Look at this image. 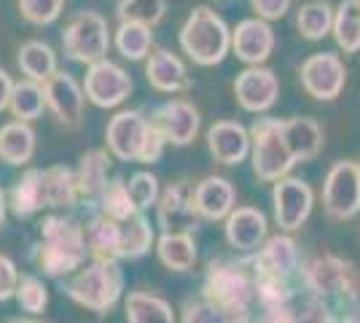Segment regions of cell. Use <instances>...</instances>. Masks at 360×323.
Here are the masks:
<instances>
[{"label": "cell", "mask_w": 360, "mask_h": 323, "mask_svg": "<svg viewBox=\"0 0 360 323\" xmlns=\"http://www.w3.org/2000/svg\"><path fill=\"white\" fill-rule=\"evenodd\" d=\"M165 138L150 127L148 132V140H146V148H143V156H140V162H146V165H153V162H159V156L165 151Z\"/></svg>", "instance_id": "obj_41"}, {"label": "cell", "mask_w": 360, "mask_h": 323, "mask_svg": "<svg viewBox=\"0 0 360 323\" xmlns=\"http://www.w3.org/2000/svg\"><path fill=\"white\" fill-rule=\"evenodd\" d=\"M283 135L296 162H309L323 148V129L309 116H293L283 122Z\"/></svg>", "instance_id": "obj_21"}, {"label": "cell", "mask_w": 360, "mask_h": 323, "mask_svg": "<svg viewBox=\"0 0 360 323\" xmlns=\"http://www.w3.org/2000/svg\"><path fill=\"white\" fill-rule=\"evenodd\" d=\"M146 78L153 89L167 94H178L186 92L191 87V78H188V70L180 60L178 54L167 51V49H156L153 54H148V62H146Z\"/></svg>", "instance_id": "obj_18"}, {"label": "cell", "mask_w": 360, "mask_h": 323, "mask_svg": "<svg viewBox=\"0 0 360 323\" xmlns=\"http://www.w3.org/2000/svg\"><path fill=\"white\" fill-rule=\"evenodd\" d=\"M266 237V215L255 208H237L226 218V240L237 251H258Z\"/></svg>", "instance_id": "obj_19"}, {"label": "cell", "mask_w": 360, "mask_h": 323, "mask_svg": "<svg viewBox=\"0 0 360 323\" xmlns=\"http://www.w3.org/2000/svg\"><path fill=\"white\" fill-rule=\"evenodd\" d=\"M44 191H46V208H70L78 202V184L75 172L65 165L44 170Z\"/></svg>", "instance_id": "obj_26"}, {"label": "cell", "mask_w": 360, "mask_h": 323, "mask_svg": "<svg viewBox=\"0 0 360 323\" xmlns=\"http://www.w3.org/2000/svg\"><path fill=\"white\" fill-rule=\"evenodd\" d=\"M150 243H153V232H150L148 218L140 210L121 221V256L137 259L148 251Z\"/></svg>", "instance_id": "obj_31"}, {"label": "cell", "mask_w": 360, "mask_h": 323, "mask_svg": "<svg viewBox=\"0 0 360 323\" xmlns=\"http://www.w3.org/2000/svg\"><path fill=\"white\" fill-rule=\"evenodd\" d=\"M16 286H19V275H16L14 262L0 253V302H6L8 296H14Z\"/></svg>", "instance_id": "obj_39"}, {"label": "cell", "mask_w": 360, "mask_h": 323, "mask_svg": "<svg viewBox=\"0 0 360 323\" xmlns=\"http://www.w3.org/2000/svg\"><path fill=\"white\" fill-rule=\"evenodd\" d=\"M132 92V78L129 73L110 60L94 62L84 78V97L91 100L97 108H116L121 106Z\"/></svg>", "instance_id": "obj_8"}, {"label": "cell", "mask_w": 360, "mask_h": 323, "mask_svg": "<svg viewBox=\"0 0 360 323\" xmlns=\"http://www.w3.org/2000/svg\"><path fill=\"white\" fill-rule=\"evenodd\" d=\"M127 318L129 323H172V310L159 296L135 291L127 299Z\"/></svg>", "instance_id": "obj_30"}, {"label": "cell", "mask_w": 360, "mask_h": 323, "mask_svg": "<svg viewBox=\"0 0 360 323\" xmlns=\"http://www.w3.org/2000/svg\"><path fill=\"white\" fill-rule=\"evenodd\" d=\"M250 132V154H253V170L261 181L277 184L280 178H285L290 167L296 165V159L290 154L283 135V122L280 119H255Z\"/></svg>", "instance_id": "obj_3"}, {"label": "cell", "mask_w": 360, "mask_h": 323, "mask_svg": "<svg viewBox=\"0 0 360 323\" xmlns=\"http://www.w3.org/2000/svg\"><path fill=\"white\" fill-rule=\"evenodd\" d=\"M127 191H129V200L137 210H146L159 200V181L153 172H135L127 184Z\"/></svg>", "instance_id": "obj_37"}, {"label": "cell", "mask_w": 360, "mask_h": 323, "mask_svg": "<svg viewBox=\"0 0 360 323\" xmlns=\"http://www.w3.org/2000/svg\"><path fill=\"white\" fill-rule=\"evenodd\" d=\"M231 49L248 68H258L271 57L274 51V30L264 19H242L231 30Z\"/></svg>", "instance_id": "obj_15"}, {"label": "cell", "mask_w": 360, "mask_h": 323, "mask_svg": "<svg viewBox=\"0 0 360 323\" xmlns=\"http://www.w3.org/2000/svg\"><path fill=\"white\" fill-rule=\"evenodd\" d=\"M44 94L46 108L57 116V122L62 127H68V129L81 127V119H84V87L70 73L57 70L44 84Z\"/></svg>", "instance_id": "obj_11"}, {"label": "cell", "mask_w": 360, "mask_h": 323, "mask_svg": "<svg viewBox=\"0 0 360 323\" xmlns=\"http://www.w3.org/2000/svg\"><path fill=\"white\" fill-rule=\"evenodd\" d=\"M46 208V191H44V170L30 167L19 178L11 189V210L19 218H30L38 210Z\"/></svg>", "instance_id": "obj_24"}, {"label": "cell", "mask_w": 360, "mask_h": 323, "mask_svg": "<svg viewBox=\"0 0 360 323\" xmlns=\"http://www.w3.org/2000/svg\"><path fill=\"white\" fill-rule=\"evenodd\" d=\"M46 108V94L44 87L35 84V81H19L14 84V92H11V103H8V110L14 113V122H27L38 119Z\"/></svg>", "instance_id": "obj_28"}, {"label": "cell", "mask_w": 360, "mask_h": 323, "mask_svg": "<svg viewBox=\"0 0 360 323\" xmlns=\"http://www.w3.org/2000/svg\"><path fill=\"white\" fill-rule=\"evenodd\" d=\"M121 286H124V277H121L119 264L110 259H94L86 270H81L78 275L68 280L65 291L70 293L78 305L103 312L116 305Z\"/></svg>", "instance_id": "obj_4"}, {"label": "cell", "mask_w": 360, "mask_h": 323, "mask_svg": "<svg viewBox=\"0 0 360 323\" xmlns=\"http://www.w3.org/2000/svg\"><path fill=\"white\" fill-rule=\"evenodd\" d=\"M62 46H65V54L75 62H84V65L103 62L110 49V30H108L105 16L97 11L75 14L62 32Z\"/></svg>", "instance_id": "obj_5"}, {"label": "cell", "mask_w": 360, "mask_h": 323, "mask_svg": "<svg viewBox=\"0 0 360 323\" xmlns=\"http://www.w3.org/2000/svg\"><path fill=\"white\" fill-rule=\"evenodd\" d=\"M16 6L30 25H51L60 19L65 0H16Z\"/></svg>", "instance_id": "obj_36"}, {"label": "cell", "mask_w": 360, "mask_h": 323, "mask_svg": "<svg viewBox=\"0 0 360 323\" xmlns=\"http://www.w3.org/2000/svg\"><path fill=\"white\" fill-rule=\"evenodd\" d=\"M234 186L231 181H226L221 175H207L205 181H199L194 186V205L196 213L202 218H229V213L234 210Z\"/></svg>", "instance_id": "obj_20"}, {"label": "cell", "mask_w": 360, "mask_h": 323, "mask_svg": "<svg viewBox=\"0 0 360 323\" xmlns=\"http://www.w3.org/2000/svg\"><path fill=\"white\" fill-rule=\"evenodd\" d=\"M108 167H110V156L103 148H94V151L81 156V167L75 172L78 200L100 202V197H103V191H105L108 186Z\"/></svg>", "instance_id": "obj_22"}, {"label": "cell", "mask_w": 360, "mask_h": 323, "mask_svg": "<svg viewBox=\"0 0 360 323\" xmlns=\"http://www.w3.org/2000/svg\"><path fill=\"white\" fill-rule=\"evenodd\" d=\"M271 202H274L277 224L285 232H293L309 218L315 194H312L309 184H304L299 178H280L271 191Z\"/></svg>", "instance_id": "obj_12"}, {"label": "cell", "mask_w": 360, "mask_h": 323, "mask_svg": "<svg viewBox=\"0 0 360 323\" xmlns=\"http://www.w3.org/2000/svg\"><path fill=\"white\" fill-rule=\"evenodd\" d=\"M100 208H103V213H105L108 218H116V221H124V218H129V215L137 213V208L132 205V200H129V191H127V181H124V178L108 181L105 191H103V197H100Z\"/></svg>", "instance_id": "obj_35"}, {"label": "cell", "mask_w": 360, "mask_h": 323, "mask_svg": "<svg viewBox=\"0 0 360 323\" xmlns=\"http://www.w3.org/2000/svg\"><path fill=\"white\" fill-rule=\"evenodd\" d=\"M167 0H119L116 14L121 22H135V25H146L153 27L165 19Z\"/></svg>", "instance_id": "obj_34"}, {"label": "cell", "mask_w": 360, "mask_h": 323, "mask_svg": "<svg viewBox=\"0 0 360 323\" xmlns=\"http://www.w3.org/2000/svg\"><path fill=\"white\" fill-rule=\"evenodd\" d=\"M14 323H38V321H14Z\"/></svg>", "instance_id": "obj_44"}, {"label": "cell", "mask_w": 360, "mask_h": 323, "mask_svg": "<svg viewBox=\"0 0 360 323\" xmlns=\"http://www.w3.org/2000/svg\"><path fill=\"white\" fill-rule=\"evenodd\" d=\"M323 205L330 218H352L360 210V172L358 162H336L326 175Z\"/></svg>", "instance_id": "obj_7"}, {"label": "cell", "mask_w": 360, "mask_h": 323, "mask_svg": "<svg viewBox=\"0 0 360 323\" xmlns=\"http://www.w3.org/2000/svg\"><path fill=\"white\" fill-rule=\"evenodd\" d=\"M207 148L221 165H240L250 154V132L240 122H215L207 129Z\"/></svg>", "instance_id": "obj_17"}, {"label": "cell", "mask_w": 360, "mask_h": 323, "mask_svg": "<svg viewBox=\"0 0 360 323\" xmlns=\"http://www.w3.org/2000/svg\"><path fill=\"white\" fill-rule=\"evenodd\" d=\"M253 11L258 14V19L271 22V19H283L290 8V0H250Z\"/></svg>", "instance_id": "obj_40"}, {"label": "cell", "mask_w": 360, "mask_h": 323, "mask_svg": "<svg viewBox=\"0 0 360 323\" xmlns=\"http://www.w3.org/2000/svg\"><path fill=\"white\" fill-rule=\"evenodd\" d=\"M358 8H360V0H358Z\"/></svg>", "instance_id": "obj_46"}, {"label": "cell", "mask_w": 360, "mask_h": 323, "mask_svg": "<svg viewBox=\"0 0 360 323\" xmlns=\"http://www.w3.org/2000/svg\"><path fill=\"white\" fill-rule=\"evenodd\" d=\"M150 127L165 138V143L172 146H188L199 132V110L186 100H167L153 110L148 119Z\"/></svg>", "instance_id": "obj_10"}, {"label": "cell", "mask_w": 360, "mask_h": 323, "mask_svg": "<svg viewBox=\"0 0 360 323\" xmlns=\"http://www.w3.org/2000/svg\"><path fill=\"white\" fill-rule=\"evenodd\" d=\"M159 224L165 227V234H188L199 227V213L194 205V186L188 181L172 184L162 194L159 202Z\"/></svg>", "instance_id": "obj_14"}, {"label": "cell", "mask_w": 360, "mask_h": 323, "mask_svg": "<svg viewBox=\"0 0 360 323\" xmlns=\"http://www.w3.org/2000/svg\"><path fill=\"white\" fill-rule=\"evenodd\" d=\"M301 87L309 97H315L320 103L336 100L347 84V68L345 60L333 51H317L312 57H307L301 65Z\"/></svg>", "instance_id": "obj_6"}, {"label": "cell", "mask_w": 360, "mask_h": 323, "mask_svg": "<svg viewBox=\"0 0 360 323\" xmlns=\"http://www.w3.org/2000/svg\"><path fill=\"white\" fill-rule=\"evenodd\" d=\"M234 94L237 103L250 113H264L269 110L277 97H280V81L274 76V70L258 65V68H245L237 81H234Z\"/></svg>", "instance_id": "obj_13"}, {"label": "cell", "mask_w": 360, "mask_h": 323, "mask_svg": "<svg viewBox=\"0 0 360 323\" xmlns=\"http://www.w3.org/2000/svg\"><path fill=\"white\" fill-rule=\"evenodd\" d=\"M35 154V129L27 122H8L0 127V159L22 167Z\"/></svg>", "instance_id": "obj_23"}, {"label": "cell", "mask_w": 360, "mask_h": 323, "mask_svg": "<svg viewBox=\"0 0 360 323\" xmlns=\"http://www.w3.org/2000/svg\"><path fill=\"white\" fill-rule=\"evenodd\" d=\"M358 172H360V162H358Z\"/></svg>", "instance_id": "obj_45"}, {"label": "cell", "mask_w": 360, "mask_h": 323, "mask_svg": "<svg viewBox=\"0 0 360 323\" xmlns=\"http://www.w3.org/2000/svg\"><path fill=\"white\" fill-rule=\"evenodd\" d=\"M180 49L202 68L221 65L231 49V30L210 6H196L180 27Z\"/></svg>", "instance_id": "obj_1"}, {"label": "cell", "mask_w": 360, "mask_h": 323, "mask_svg": "<svg viewBox=\"0 0 360 323\" xmlns=\"http://www.w3.org/2000/svg\"><path fill=\"white\" fill-rule=\"evenodd\" d=\"M6 208H8V205H6V191L0 189V227H3V221H6Z\"/></svg>", "instance_id": "obj_43"}, {"label": "cell", "mask_w": 360, "mask_h": 323, "mask_svg": "<svg viewBox=\"0 0 360 323\" xmlns=\"http://www.w3.org/2000/svg\"><path fill=\"white\" fill-rule=\"evenodd\" d=\"M207 296L218 308H242L250 296V280L237 264H212L207 272Z\"/></svg>", "instance_id": "obj_16"}, {"label": "cell", "mask_w": 360, "mask_h": 323, "mask_svg": "<svg viewBox=\"0 0 360 323\" xmlns=\"http://www.w3.org/2000/svg\"><path fill=\"white\" fill-rule=\"evenodd\" d=\"M296 27L307 41H320L326 38L333 27V8L326 0H309L304 3L296 14Z\"/></svg>", "instance_id": "obj_29"}, {"label": "cell", "mask_w": 360, "mask_h": 323, "mask_svg": "<svg viewBox=\"0 0 360 323\" xmlns=\"http://www.w3.org/2000/svg\"><path fill=\"white\" fill-rule=\"evenodd\" d=\"M11 92H14V78H11L6 70H3V68H0V113H3V110H8Z\"/></svg>", "instance_id": "obj_42"}, {"label": "cell", "mask_w": 360, "mask_h": 323, "mask_svg": "<svg viewBox=\"0 0 360 323\" xmlns=\"http://www.w3.org/2000/svg\"><path fill=\"white\" fill-rule=\"evenodd\" d=\"M153 46V32L146 25H135V22H121L116 30V49L121 57L127 60H146Z\"/></svg>", "instance_id": "obj_32"}, {"label": "cell", "mask_w": 360, "mask_h": 323, "mask_svg": "<svg viewBox=\"0 0 360 323\" xmlns=\"http://www.w3.org/2000/svg\"><path fill=\"white\" fill-rule=\"evenodd\" d=\"M333 38L345 54H355L360 49V8L358 0H342L333 11Z\"/></svg>", "instance_id": "obj_27"}, {"label": "cell", "mask_w": 360, "mask_h": 323, "mask_svg": "<svg viewBox=\"0 0 360 323\" xmlns=\"http://www.w3.org/2000/svg\"><path fill=\"white\" fill-rule=\"evenodd\" d=\"M159 259L178 272L191 270L196 262V246L191 234H165L159 240Z\"/></svg>", "instance_id": "obj_33"}, {"label": "cell", "mask_w": 360, "mask_h": 323, "mask_svg": "<svg viewBox=\"0 0 360 323\" xmlns=\"http://www.w3.org/2000/svg\"><path fill=\"white\" fill-rule=\"evenodd\" d=\"M16 299H19L22 310H27V312H41V310L46 308V302H49V293H46V286L38 277L25 275L19 280V286H16Z\"/></svg>", "instance_id": "obj_38"}, {"label": "cell", "mask_w": 360, "mask_h": 323, "mask_svg": "<svg viewBox=\"0 0 360 323\" xmlns=\"http://www.w3.org/2000/svg\"><path fill=\"white\" fill-rule=\"evenodd\" d=\"M150 132V122L140 110H121L105 129L108 151L121 162H140L146 140Z\"/></svg>", "instance_id": "obj_9"}, {"label": "cell", "mask_w": 360, "mask_h": 323, "mask_svg": "<svg viewBox=\"0 0 360 323\" xmlns=\"http://www.w3.org/2000/svg\"><path fill=\"white\" fill-rule=\"evenodd\" d=\"M41 234H44V243H41L38 262H41L46 275H70L86 259L89 248H86L84 229L75 221H70V218L49 215L44 221V227H41Z\"/></svg>", "instance_id": "obj_2"}, {"label": "cell", "mask_w": 360, "mask_h": 323, "mask_svg": "<svg viewBox=\"0 0 360 323\" xmlns=\"http://www.w3.org/2000/svg\"><path fill=\"white\" fill-rule=\"evenodd\" d=\"M19 70L27 76V81H35L44 87L49 78L57 73V54L44 41H27L19 49Z\"/></svg>", "instance_id": "obj_25"}]
</instances>
